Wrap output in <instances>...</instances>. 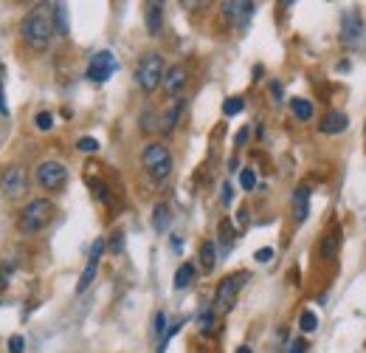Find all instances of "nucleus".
I'll use <instances>...</instances> for the list:
<instances>
[{"label": "nucleus", "instance_id": "7c9ffc66", "mask_svg": "<svg viewBox=\"0 0 366 353\" xmlns=\"http://www.w3.org/2000/svg\"><path fill=\"white\" fill-rule=\"evenodd\" d=\"M107 249H110V254H121L125 252V232H113V238H110V243H107Z\"/></svg>", "mask_w": 366, "mask_h": 353}, {"label": "nucleus", "instance_id": "ea45409f", "mask_svg": "<svg viewBox=\"0 0 366 353\" xmlns=\"http://www.w3.org/2000/svg\"><path fill=\"white\" fill-rule=\"evenodd\" d=\"M223 203H226V207L231 203V184H223Z\"/></svg>", "mask_w": 366, "mask_h": 353}, {"label": "nucleus", "instance_id": "c85d7f7f", "mask_svg": "<svg viewBox=\"0 0 366 353\" xmlns=\"http://www.w3.org/2000/svg\"><path fill=\"white\" fill-rule=\"evenodd\" d=\"M99 139H94V136H82L79 141H76V150H82V153H96L99 150Z\"/></svg>", "mask_w": 366, "mask_h": 353}, {"label": "nucleus", "instance_id": "c9c22d12", "mask_svg": "<svg viewBox=\"0 0 366 353\" xmlns=\"http://www.w3.org/2000/svg\"><path fill=\"white\" fill-rule=\"evenodd\" d=\"M248 136H251V130H248V128H242V130H239V133L234 136V141H237V147H242V144H246V141H248Z\"/></svg>", "mask_w": 366, "mask_h": 353}, {"label": "nucleus", "instance_id": "20e7f679", "mask_svg": "<svg viewBox=\"0 0 366 353\" xmlns=\"http://www.w3.org/2000/svg\"><path fill=\"white\" fill-rule=\"evenodd\" d=\"M246 280H248V272H234V274H228V277H223V280L217 283L215 300H211V308L217 311V316L234 311L237 297H239V288L246 285Z\"/></svg>", "mask_w": 366, "mask_h": 353}, {"label": "nucleus", "instance_id": "1a4fd4ad", "mask_svg": "<svg viewBox=\"0 0 366 353\" xmlns=\"http://www.w3.org/2000/svg\"><path fill=\"white\" fill-rule=\"evenodd\" d=\"M341 43L347 48H355V51H360L366 46V28H363V20H360L358 12H349L344 17V23H341Z\"/></svg>", "mask_w": 366, "mask_h": 353}, {"label": "nucleus", "instance_id": "5701e85b", "mask_svg": "<svg viewBox=\"0 0 366 353\" xmlns=\"http://www.w3.org/2000/svg\"><path fill=\"white\" fill-rule=\"evenodd\" d=\"M192 280H195V266H192V263H180L177 272H175V288H177V291L189 288Z\"/></svg>", "mask_w": 366, "mask_h": 353}, {"label": "nucleus", "instance_id": "393cba45", "mask_svg": "<svg viewBox=\"0 0 366 353\" xmlns=\"http://www.w3.org/2000/svg\"><path fill=\"white\" fill-rule=\"evenodd\" d=\"M299 328H301L304 334H313V331L319 328V316H316L310 308H304L301 316H299Z\"/></svg>", "mask_w": 366, "mask_h": 353}, {"label": "nucleus", "instance_id": "6ab92c4d", "mask_svg": "<svg viewBox=\"0 0 366 353\" xmlns=\"http://www.w3.org/2000/svg\"><path fill=\"white\" fill-rule=\"evenodd\" d=\"M169 221H172L169 203H155V210H152V229H155L158 234H164L169 229Z\"/></svg>", "mask_w": 366, "mask_h": 353}, {"label": "nucleus", "instance_id": "f03ea898", "mask_svg": "<svg viewBox=\"0 0 366 353\" xmlns=\"http://www.w3.org/2000/svg\"><path fill=\"white\" fill-rule=\"evenodd\" d=\"M56 215V207L51 198H32L23 203V210L17 215V232L32 238V234H40Z\"/></svg>", "mask_w": 366, "mask_h": 353}, {"label": "nucleus", "instance_id": "2eb2a0df", "mask_svg": "<svg viewBox=\"0 0 366 353\" xmlns=\"http://www.w3.org/2000/svg\"><path fill=\"white\" fill-rule=\"evenodd\" d=\"M51 23H54V34L68 37V32H71V23H68V6L54 3V6H51Z\"/></svg>", "mask_w": 366, "mask_h": 353}, {"label": "nucleus", "instance_id": "412c9836", "mask_svg": "<svg viewBox=\"0 0 366 353\" xmlns=\"http://www.w3.org/2000/svg\"><path fill=\"white\" fill-rule=\"evenodd\" d=\"M200 266H203V272H211L217 266V246H215V241H203L200 243Z\"/></svg>", "mask_w": 366, "mask_h": 353}, {"label": "nucleus", "instance_id": "72a5a7b5", "mask_svg": "<svg viewBox=\"0 0 366 353\" xmlns=\"http://www.w3.org/2000/svg\"><path fill=\"white\" fill-rule=\"evenodd\" d=\"M308 350V342H304L301 336H296L293 342H290V347H288V353H304Z\"/></svg>", "mask_w": 366, "mask_h": 353}, {"label": "nucleus", "instance_id": "f257e3e1", "mask_svg": "<svg viewBox=\"0 0 366 353\" xmlns=\"http://www.w3.org/2000/svg\"><path fill=\"white\" fill-rule=\"evenodd\" d=\"M20 37L32 51H45L54 37V23H51V6L32 9L20 23Z\"/></svg>", "mask_w": 366, "mask_h": 353}, {"label": "nucleus", "instance_id": "7ed1b4c3", "mask_svg": "<svg viewBox=\"0 0 366 353\" xmlns=\"http://www.w3.org/2000/svg\"><path fill=\"white\" fill-rule=\"evenodd\" d=\"M164 74H166V68H164V57H161L158 51L144 54L141 60H138V65H136V82H138V88H141L144 94L158 91L161 82H164Z\"/></svg>", "mask_w": 366, "mask_h": 353}, {"label": "nucleus", "instance_id": "f3484780", "mask_svg": "<svg viewBox=\"0 0 366 353\" xmlns=\"http://www.w3.org/2000/svg\"><path fill=\"white\" fill-rule=\"evenodd\" d=\"M197 328H200V334H215L217 331V311L211 308V305H203L200 308V314H197Z\"/></svg>", "mask_w": 366, "mask_h": 353}, {"label": "nucleus", "instance_id": "ddd939ff", "mask_svg": "<svg viewBox=\"0 0 366 353\" xmlns=\"http://www.w3.org/2000/svg\"><path fill=\"white\" fill-rule=\"evenodd\" d=\"M308 215H310V187L299 184L293 192V218H296V223H304Z\"/></svg>", "mask_w": 366, "mask_h": 353}, {"label": "nucleus", "instance_id": "f8f14e48", "mask_svg": "<svg viewBox=\"0 0 366 353\" xmlns=\"http://www.w3.org/2000/svg\"><path fill=\"white\" fill-rule=\"evenodd\" d=\"M349 128V119H347V113H341V110H330L324 119L319 122V130L324 133V136H338V133H344Z\"/></svg>", "mask_w": 366, "mask_h": 353}, {"label": "nucleus", "instance_id": "f704fd0d", "mask_svg": "<svg viewBox=\"0 0 366 353\" xmlns=\"http://www.w3.org/2000/svg\"><path fill=\"white\" fill-rule=\"evenodd\" d=\"M254 260H257V263H270V260H273V249H268V246L259 249V252L254 254Z\"/></svg>", "mask_w": 366, "mask_h": 353}, {"label": "nucleus", "instance_id": "2f4dec72", "mask_svg": "<svg viewBox=\"0 0 366 353\" xmlns=\"http://www.w3.org/2000/svg\"><path fill=\"white\" fill-rule=\"evenodd\" d=\"M152 331H155V336H158V339H164V336H166V314H164V311H158V314H155V325H152Z\"/></svg>", "mask_w": 366, "mask_h": 353}, {"label": "nucleus", "instance_id": "a19ab883", "mask_svg": "<svg viewBox=\"0 0 366 353\" xmlns=\"http://www.w3.org/2000/svg\"><path fill=\"white\" fill-rule=\"evenodd\" d=\"M237 353H254V350H251L248 345H239V347H237Z\"/></svg>", "mask_w": 366, "mask_h": 353}, {"label": "nucleus", "instance_id": "4c0bfd02", "mask_svg": "<svg viewBox=\"0 0 366 353\" xmlns=\"http://www.w3.org/2000/svg\"><path fill=\"white\" fill-rule=\"evenodd\" d=\"M6 272H9V266H6V263H0V288H6V285H9Z\"/></svg>", "mask_w": 366, "mask_h": 353}, {"label": "nucleus", "instance_id": "cd10ccee", "mask_svg": "<svg viewBox=\"0 0 366 353\" xmlns=\"http://www.w3.org/2000/svg\"><path fill=\"white\" fill-rule=\"evenodd\" d=\"M239 187L246 190V192H251V190L257 187V172H254L251 167H246V170L239 172Z\"/></svg>", "mask_w": 366, "mask_h": 353}, {"label": "nucleus", "instance_id": "58836bf2", "mask_svg": "<svg viewBox=\"0 0 366 353\" xmlns=\"http://www.w3.org/2000/svg\"><path fill=\"white\" fill-rule=\"evenodd\" d=\"M270 94L277 97V102H282V85L279 82H270Z\"/></svg>", "mask_w": 366, "mask_h": 353}, {"label": "nucleus", "instance_id": "c756f323", "mask_svg": "<svg viewBox=\"0 0 366 353\" xmlns=\"http://www.w3.org/2000/svg\"><path fill=\"white\" fill-rule=\"evenodd\" d=\"M161 125H158V116L152 113V110H147V113H141V130L144 133H152V130H158Z\"/></svg>", "mask_w": 366, "mask_h": 353}, {"label": "nucleus", "instance_id": "a211bd4d", "mask_svg": "<svg viewBox=\"0 0 366 353\" xmlns=\"http://www.w3.org/2000/svg\"><path fill=\"white\" fill-rule=\"evenodd\" d=\"M338 246H341V229L332 226V229L324 234V241H321V257H324V260H332V254L338 252Z\"/></svg>", "mask_w": 366, "mask_h": 353}, {"label": "nucleus", "instance_id": "4be33fe9", "mask_svg": "<svg viewBox=\"0 0 366 353\" xmlns=\"http://www.w3.org/2000/svg\"><path fill=\"white\" fill-rule=\"evenodd\" d=\"M290 110H293V116H296L299 122H310V119H313V105H310V99L293 97V99H290Z\"/></svg>", "mask_w": 366, "mask_h": 353}, {"label": "nucleus", "instance_id": "6e6552de", "mask_svg": "<svg viewBox=\"0 0 366 353\" xmlns=\"http://www.w3.org/2000/svg\"><path fill=\"white\" fill-rule=\"evenodd\" d=\"M116 68H118V63H116L113 51H99V54L90 57L85 77H87L90 82H99V85H102V82H107V79L116 74Z\"/></svg>", "mask_w": 366, "mask_h": 353}, {"label": "nucleus", "instance_id": "e433bc0d", "mask_svg": "<svg viewBox=\"0 0 366 353\" xmlns=\"http://www.w3.org/2000/svg\"><path fill=\"white\" fill-rule=\"evenodd\" d=\"M0 116H9V105H6V94H3V82H0Z\"/></svg>", "mask_w": 366, "mask_h": 353}, {"label": "nucleus", "instance_id": "dca6fc26", "mask_svg": "<svg viewBox=\"0 0 366 353\" xmlns=\"http://www.w3.org/2000/svg\"><path fill=\"white\" fill-rule=\"evenodd\" d=\"M183 108H186V99H183V97H177V99H175V102L169 105V110L164 113V119H161V130H164V133H172V130L177 128Z\"/></svg>", "mask_w": 366, "mask_h": 353}, {"label": "nucleus", "instance_id": "423d86ee", "mask_svg": "<svg viewBox=\"0 0 366 353\" xmlns=\"http://www.w3.org/2000/svg\"><path fill=\"white\" fill-rule=\"evenodd\" d=\"M34 181L45 190V192H59L65 184H68V167L63 161H40L37 170H34Z\"/></svg>", "mask_w": 366, "mask_h": 353}, {"label": "nucleus", "instance_id": "0eeeda50", "mask_svg": "<svg viewBox=\"0 0 366 353\" xmlns=\"http://www.w3.org/2000/svg\"><path fill=\"white\" fill-rule=\"evenodd\" d=\"M28 190V172L20 164H9L3 172H0V192H3L9 201L25 195Z\"/></svg>", "mask_w": 366, "mask_h": 353}, {"label": "nucleus", "instance_id": "bb28decb", "mask_svg": "<svg viewBox=\"0 0 366 353\" xmlns=\"http://www.w3.org/2000/svg\"><path fill=\"white\" fill-rule=\"evenodd\" d=\"M242 108H246V99H242V97H228L223 102V113L226 116H237V113H242Z\"/></svg>", "mask_w": 366, "mask_h": 353}, {"label": "nucleus", "instance_id": "b1692460", "mask_svg": "<svg viewBox=\"0 0 366 353\" xmlns=\"http://www.w3.org/2000/svg\"><path fill=\"white\" fill-rule=\"evenodd\" d=\"M234 238H237V232H234L231 221H228V218H223V221H220V241H223V252H228V249L234 246Z\"/></svg>", "mask_w": 366, "mask_h": 353}, {"label": "nucleus", "instance_id": "aec40b11", "mask_svg": "<svg viewBox=\"0 0 366 353\" xmlns=\"http://www.w3.org/2000/svg\"><path fill=\"white\" fill-rule=\"evenodd\" d=\"M220 9H223V14H226V17L237 20V23H242L246 17H251V14H254V3H223Z\"/></svg>", "mask_w": 366, "mask_h": 353}, {"label": "nucleus", "instance_id": "9d476101", "mask_svg": "<svg viewBox=\"0 0 366 353\" xmlns=\"http://www.w3.org/2000/svg\"><path fill=\"white\" fill-rule=\"evenodd\" d=\"M105 249H107V243L102 238L94 241V246H90V254H87V266H85V272L79 274V283H76V294H85L90 285H94V280L99 274V260H102Z\"/></svg>", "mask_w": 366, "mask_h": 353}, {"label": "nucleus", "instance_id": "39448f33", "mask_svg": "<svg viewBox=\"0 0 366 353\" xmlns=\"http://www.w3.org/2000/svg\"><path fill=\"white\" fill-rule=\"evenodd\" d=\"M141 164H144V170H147V175L152 181H166L169 172H172V153L161 141H152V144L144 147Z\"/></svg>", "mask_w": 366, "mask_h": 353}, {"label": "nucleus", "instance_id": "9b49d317", "mask_svg": "<svg viewBox=\"0 0 366 353\" xmlns=\"http://www.w3.org/2000/svg\"><path fill=\"white\" fill-rule=\"evenodd\" d=\"M186 82H189V71H186V65H169L166 68V74H164V82H161V88H164V94L166 97H180V91L186 88Z\"/></svg>", "mask_w": 366, "mask_h": 353}, {"label": "nucleus", "instance_id": "473e14b6", "mask_svg": "<svg viewBox=\"0 0 366 353\" xmlns=\"http://www.w3.org/2000/svg\"><path fill=\"white\" fill-rule=\"evenodd\" d=\"M25 350V339L20 334H12L9 336V353H23Z\"/></svg>", "mask_w": 366, "mask_h": 353}, {"label": "nucleus", "instance_id": "a878e982", "mask_svg": "<svg viewBox=\"0 0 366 353\" xmlns=\"http://www.w3.org/2000/svg\"><path fill=\"white\" fill-rule=\"evenodd\" d=\"M54 122H56V119H54V113H51V110H40V113L34 116V128L43 130V133H48V130L54 128Z\"/></svg>", "mask_w": 366, "mask_h": 353}, {"label": "nucleus", "instance_id": "4468645a", "mask_svg": "<svg viewBox=\"0 0 366 353\" xmlns=\"http://www.w3.org/2000/svg\"><path fill=\"white\" fill-rule=\"evenodd\" d=\"M144 20H147V32L152 37H158L164 32V12H161V3H147L144 6Z\"/></svg>", "mask_w": 366, "mask_h": 353}]
</instances>
